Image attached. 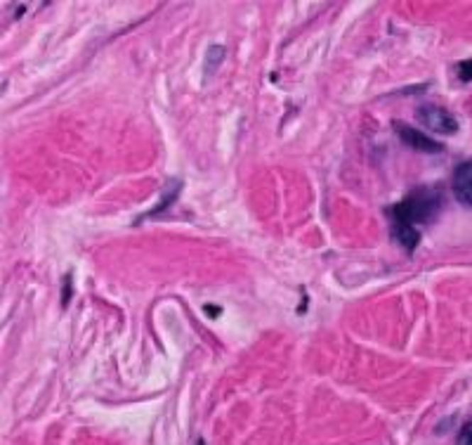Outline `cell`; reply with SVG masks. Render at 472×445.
Instances as JSON below:
<instances>
[{
	"instance_id": "2",
	"label": "cell",
	"mask_w": 472,
	"mask_h": 445,
	"mask_svg": "<svg viewBox=\"0 0 472 445\" xmlns=\"http://www.w3.org/2000/svg\"><path fill=\"white\" fill-rule=\"evenodd\" d=\"M416 119L427 128V131L439 133V135H454L456 131H459V121H456L454 114L444 109V107L423 104L416 109Z\"/></svg>"
},
{
	"instance_id": "1",
	"label": "cell",
	"mask_w": 472,
	"mask_h": 445,
	"mask_svg": "<svg viewBox=\"0 0 472 445\" xmlns=\"http://www.w3.org/2000/svg\"><path fill=\"white\" fill-rule=\"evenodd\" d=\"M441 206V195L437 188H418L399 204L390 206L388 213L392 222H427L434 218V213Z\"/></svg>"
},
{
	"instance_id": "4",
	"label": "cell",
	"mask_w": 472,
	"mask_h": 445,
	"mask_svg": "<svg viewBox=\"0 0 472 445\" xmlns=\"http://www.w3.org/2000/svg\"><path fill=\"white\" fill-rule=\"evenodd\" d=\"M451 190L461 204L472 206V161H463L461 166L454 171Z\"/></svg>"
},
{
	"instance_id": "7",
	"label": "cell",
	"mask_w": 472,
	"mask_h": 445,
	"mask_svg": "<svg viewBox=\"0 0 472 445\" xmlns=\"http://www.w3.org/2000/svg\"><path fill=\"white\" fill-rule=\"evenodd\" d=\"M459 78L461 81H472V60L459 64Z\"/></svg>"
},
{
	"instance_id": "5",
	"label": "cell",
	"mask_w": 472,
	"mask_h": 445,
	"mask_svg": "<svg viewBox=\"0 0 472 445\" xmlns=\"http://www.w3.org/2000/svg\"><path fill=\"white\" fill-rule=\"evenodd\" d=\"M392 237H395V242L404 251H409V254L420 242V232L413 225H409V222H392Z\"/></svg>"
},
{
	"instance_id": "9",
	"label": "cell",
	"mask_w": 472,
	"mask_h": 445,
	"mask_svg": "<svg viewBox=\"0 0 472 445\" xmlns=\"http://www.w3.org/2000/svg\"><path fill=\"white\" fill-rule=\"evenodd\" d=\"M203 311H206V313L210 315V318H217V315L222 313L220 308H215V306H206V308H203Z\"/></svg>"
},
{
	"instance_id": "6",
	"label": "cell",
	"mask_w": 472,
	"mask_h": 445,
	"mask_svg": "<svg viewBox=\"0 0 472 445\" xmlns=\"http://www.w3.org/2000/svg\"><path fill=\"white\" fill-rule=\"evenodd\" d=\"M224 60V48L222 45H213L208 50V64H206V71H213L215 64H220Z\"/></svg>"
},
{
	"instance_id": "8",
	"label": "cell",
	"mask_w": 472,
	"mask_h": 445,
	"mask_svg": "<svg viewBox=\"0 0 472 445\" xmlns=\"http://www.w3.org/2000/svg\"><path fill=\"white\" fill-rule=\"evenodd\" d=\"M456 445H472V422L463 427V431L459 434V443Z\"/></svg>"
},
{
	"instance_id": "10",
	"label": "cell",
	"mask_w": 472,
	"mask_h": 445,
	"mask_svg": "<svg viewBox=\"0 0 472 445\" xmlns=\"http://www.w3.org/2000/svg\"><path fill=\"white\" fill-rule=\"evenodd\" d=\"M196 445H206V443H203V441H199V443H196Z\"/></svg>"
},
{
	"instance_id": "3",
	"label": "cell",
	"mask_w": 472,
	"mask_h": 445,
	"mask_svg": "<svg viewBox=\"0 0 472 445\" xmlns=\"http://www.w3.org/2000/svg\"><path fill=\"white\" fill-rule=\"evenodd\" d=\"M395 128H397L399 140H402L406 147L416 149V152L439 154L441 149H444V145H441V142L432 140L430 135H425L423 131H416V128H411V126H406V124H399V121H395Z\"/></svg>"
}]
</instances>
